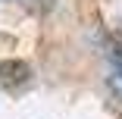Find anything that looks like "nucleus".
Instances as JSON below:
<instances>
[{
  "label": "nucleus",
  "mask_w": 122,
  "mask_h": 119,
  "mask_svg": "<svg viewBox=\"0 0 122 119\" xmlns=\"http://www.w3.org/2000/svg\"><path fill=\"white\" fill-rule=\"evenodd\" d=\"M110 63H113L116 75H119V82H122V44H113V47H110Z\"/></svg>",
  "instance_id": "nucleus-2"
},
{
  "label": "nucleus",
  "mask_w": 122,
  "mask_h": 119,
  "mask_svg": "<svg viewBox=\"0 0 122 119\" xmlns=\"http://www.w3.org/2000/svg\"><path fill=\"white\" fill-rule=\"evenodd\" d=\"M31 78L28 63L22 60H0V88H19Z\"/></svg>",
  "instance_id": "nucleus-1"
}]
</instances>
